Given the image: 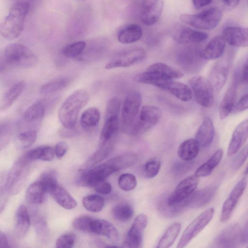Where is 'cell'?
I'll use <instances>...</instances> for the list:
<instances>
[{
  "mask_svg": "<svg viewBox=\"0 0 248 248\" xmlns=\"http://www.w3.org/2000/svg\"><path fill=\"white\" fill-rule=\"evenodd\" d=\"M71 82L68 77H62L54 79L43 85L40 93L42 95H49L61 91L69 85Z\"/></svg>",
  "mask_w": 248,
  "mask_h": 248,
  "instance_id": "38",
  "label": "cell"
},
{
  "mask_svg": "<svg viewBox=\"0 0 248 248\" xmlns=\"http://www.w3.org/2000/svg\"><path fill=\"white\" fill-rule=\"evenodd\" d=\"M244 174L245 175L248 174V166L247 167V168H246V170H245V171L244 172Z\"/></svg>",
  "mask_w": 248,
  "mask_h": 248,
  "instance_id": "63",
  "label": "cell"
},
{
  "mask_svg": "<svg viewBox=\"0 0 248 248\" xmlns=\"http://www.w3.org/2000/svg\"><path fill=\"white\" fill-rule=\"evenodd\" d=\"M118 183L121 189L129 191L133 190L136 187L137 181L134 175L126 173H123L119 176Z\"/></svg>",
  "mask_w": 248,
  "mask_h": 248,
  "instance_id": "46",
  "label": "cell"
},
{
  "mask_svg": "<svg viewBox=\"0 0 248 248\" xmlns=\"http://www.w3.org/2000/svg\"><path fill=\"white\" fill-rule=\"evenodd\" d=\"M248 157V145L245 146L235 156L232 163V167L234 170H237L244 164Z\"/></svg>",
  "mask_w": 248,
  "mask_h": 248,
  "instance_id": "52",
  "label": "cell"
},
{
  "mask_svg": "<svg viewBox=\"0 0 248 248\" xmlns=\"http://www.w3.org/2000/svg\"><path fill=\"white\" fill-rule=\"evenodd\" d=\"M30 162L22 156L13 164L5 182V187L7 192L15 194L22 188L30 172Z\"/></svg>",
  "mask_w": 248,
  "mask_h": 248,
  "instance_id": "6",
  "label": "cell"
},
{
  "mask_svg": "<svg viewBox=\"0 0 248 248\" xmlns=\"http://www.w3.org/2000/svg\"><path fill=\"white\" fill-rule=\"evenodd\" d=\"M25 87L24 81H19L4 93L0 105L1 110H5L10 108L20 96Z\"/></svg>",
  "mask_w": 248,
  "mask_h": 248,
  "instance_id": "33",
  "label": "cell"
},
{
  "mask_svg": "<svg viewBox=\"0 0 248 248\" xmlns=\"http://www.w3.org/2000/svg\"><path fill=\"white\" fill-rule=\"evenodd\" d=\"M46 193L44 186L38 180L28 187L26 193V198L31 204H40L44 201Z\"/></svg>",
  "mask_w": 248,
  "mask_h": 248,
  "instance_id": "35",
  "label": "cell"
},
{
  "mask_svg": "<svg viewBox=\"0 0 248 248\" xmlns=\"http://www.w3.org/2000/svg\"><path fill=\"white\" fill-rule=\"evenodd\" d=\"M11 246L9 243L7 235L2 232H0V248H8Z\"/></svg>",
  "mask_w": 248,
  "mask_h": 248,
  "instance_id": "59",
  "label": "cell"
},
{
  "mask_svg": "<svg viewBox=\"0 0 248 248\" xmlns=\"http://www.w3.org/2000/svg\"><path fill=\"white\" fill-rule=\"evenodd\" d=\"M213 0H192V3L196 9H200L210 4Z\"/></svg>",
  "mask_w": 248,
  "mask_h": 248,
  "instance_id": "60",
  "label": "cell"
},
{
  "mask_svg": "<svg viewBox=\"0 0 248 248\" xmlns=\"http://www.w3.org/2000/svg\"><path fill=\"white\" fill-rule=\"evenodd\" d=\"M200 145L195 139H189L183 141L179 146L177 154L184 161H190L198 155Z\"/></svg>",
  "mask_w": 248,
  "mask_h": 248,
  "instance_id": "31",
  "label": "cell"
},
{
  "mask_svg": "<svg viewBox=\"0 0 248 248\" xmlns=\"http://www.w3.org/2000/svg\"><path fill=\"white\" fill-rule=\"evenodd\" d=\"M183 74L179 70L162 62H157L151 65L143 73L135 76L134 80L138 82L155 86L162 80L179 78Z\"/></svg>",
  "mask_w": 248,
  "mask_h": 248,
  "instance_id": "3",
  "label": "cell"
},
{
  "mask_svg": "<svg viewBox=\"0 0 248 248\" xmlns=\"http://www.w3.org/2000/svg\"><path fill=\"white\" fill-rule=\"evenodd\" d=\"M37 133L35 130H29L17 135L14 140L16 147L19 149H25L31 146L36 140Z\"/></svg>",
  "mask_w": 248,
  "mask_h": 248,
  "instance_id": "42",
  "label": "cell"
},
{
  "mask_svg": "<svg viewBox=\"0 0 248 248\" xmlns=\"http://www.w3.org/2000/svg\"><path fill=\"white\" fill-rule=\"evenodd\" d=\"M188 82L197 103L204 108H211L214 97L213 89L209 80L198 76L192 77Z\"/></svg>",
  "mask_w": 248,
  "mask_h": 248,
  "instance_id": "9",
  "label": "cell"
},
{
  "mask_svg": "<svg viewBox=\"0 0 248 248\" xmlns=\"http://www.w3.org/2000/svg\"><path fill=\"white\" fill-rule=\"evenodd\" d=\"M161 160L158 157L150 158L143 166V173L147 178L155 177L159 172L161 168Z\"/></svg>",
  "mask_w": 248,
  "mask_h": 248,
  "instance_id": "45",
  "label": "cell"
},
{
  "mask_svg": "<svg viewBox=\"0 0 248 248\" xmlns=\"http://www.w3.org/2000/svg\"><path fill=\"white\" fill-rule=\"evenodd\" d=\"M93 187L96 192L102 195L109 194L112 190L111 185L105 180L98 183Z\"/></svg>",
  "mask_w": 248,
  "mask_h": 248,
  "instance_id": "55",
  "label": "cell"
},
{
  "mask_svg": "<svg viewBox=\"0 0 248 248\" xmlns=\"http://www.w3.org/2000/svg\"><path fill=\"white\" fill-rule=\"evenodd\" d=\"M223 37L231 46L237 47L248 46V28L228 27L223 30Z\"/></svg>",
  "mask_w": 248,
  "mask_h": 248,
  "instance_id": "20",
  "label": "cell"
},
{
  "mask_svg": "<svg viewBox=\"0 0 248 248\" xmlns=\"http://www.w3.org/2000/svg\"><path fill=\"white\" fill-rule=\"evenodd\" d=\"M132 206L127 202H121L115 205L112 209V215L117 221L125 222L131 219L134 215Z\"/></svg>",
  "mask_w": 248,
  "mask_h": 248,
  "instance_id": "39",
  "label": "cell"
},
{
  "mask_svg": "<svg viewBox=\"0 0 248 248\" xmlns=\"http://www.w3.org/2000/svg\"><path fill=\"white\" fill-rule=\"evenodd\" d=\"M173 37L180 43H199L205 40L208 34L187 27L181 26L175 30Z\"/></svg>",
  "mask_w": 248,
  "mask_h": 248,
  "instance_id": "22",
  "label": "cell"
},
{
  "mask_svg": "<svg viewBox=\"0 0 248 248\" xmlns=\"http://www.w3.org/2000/svg\"><path fill=\"white\" fill-rule=\"evenodd\" d=\"M54 149L55 155L57 158L60 159L66 153L68 150V146L65 142L61 141L56 144Z\"/></svg>",
  "mask_w": 248,
  "mask_h": 248,
  "instance_id": "56",
  "label": "cell"
},
{
  "mask_svg": "<svg viewBox=\"0 0 248 248\" xmlns=\"http://www.w3.org/2000/svg\"><path fill=\"white\" fill-rule=\"evenodd\" d=\"M216 190V187L209 186L195 191L185 201L186 208H198L204 206L213 199Z\"/></svg>",
  "mask_w": 248,
  "mask_h": 248,
  "instance_id": "25",
  "label": "cell"
},
{
  "mask_svg": "<svg viewBox=\"0 0 248 248\" xmlns=\"http://www.w3.org/2000/svg\"><path fill=\"white\" fill-rule=\"evenodd\" d=\"M146 53L143 49L136 47L125 50L115 55L106 64L105 68L110 69L118 67H128L142 61Z\"/></svg>",
  "mask_w": 248,
  "mask_h": 248,
  "instance_id": "12",
  "label": "cell"
},
{
  "mask_svg": "<svg viewBox=\"0 0 248 248\" xmlns=\"http://www.w3.org/2000/svg\"><path fill=\"white\" fill-rule=\"evenodd\" d=\"M119 124L118 116H110L105 118L100 139V144L111 141V139L118 130Z\"/></svg>",
  "mask_w": 248,
  "mask_h": 248,
  "instance_id": "36",
  "label": "cell"
},
{
  "mask_svg": "<svg viewBox=\"0 0 248 248\" xmlns=\"http://www.w3.org/2000/svg\"><path fill=\"white\" fill-rule=\"evenodd\" d=\"M223 155V151L222 149L217 150L209 160L198 168L194 174L198 177L209 175L218 165Z\"/></svg>",
  "mask_w": 248,
  "mask_h": 248,
  "instance_id": "34",
  "label": "cell"
},
{
  "mask_svg": "<svg viewBox=\"0 0 248 248\" xmlns=\"http://www.w3.org/2000/svg\"><path fill=\"white\" fill-rule=\"evenodd\" d=\"M161 116V110L159 108L152 105L143 106L133 134L142 133L153 128L159 122Z\"/></svg>",
  "mask_w": 248,
  "mask_h": 248,
  "instance_id": "14",
  "label": "cell"
},
{
  "mask_svg": "<svg viewBox=\"0 0 248 248\" xmlns=\"http://www.w3.org/2000/svg\"><path fill=\"white\" fill-rule=\"evenodd\" d=\"M46 146H41L27 152L23 156L26 160L32 161L41 160L44 161Z\"/></svg>",
  "mask_w": 248,
  "mask_h": 248,
  "instance_id": "50",
  "label": "cell"
},
{
  "mask_svg": "<svg viewBox=\"0 0 248 248\" xmlns=\"http://www.w3.org/2000/svg\"><path fill=\"white\" fill-rule=\"evenodd\" d=\"M121 108L119 99L116 97L110 99L107 104L105 118L110 116H118Z\"/></svg>",
  "mask_w": 248,
  "mask_h": 248,
  "instance_id": "51",
  "label": "cell"
},
{
  "mask_svg": "<svg viewBox=\"0 0 248 248\" xmlns=\"http://www.w3.org/2000/svg\"><path fill=\"white\" fill-rule=\"evenodd\" d=\"M181 228V225L179 222H174L171 224L162 236L156 248H168L170 247L179 235Z\"/></svg>",
  "mask_w": 248,
  "mask_h": 248,
  "instance_id": "37",
  "label": "cell"
},
{
  "mask_svg": "<svg viewBox=\"0 0 248 248\" xmlns=\"http://www.w3.org/2000/svg\"><path fill=\"white\" fill-rule=\"evenodd\" d=\"M56 202L64 209L70 210L77 206V202L62 186L57 184L49 192Z\"/></svg>",
  "mask_w": 248,
  "mask_h": 248,
  "instance_id": "30",
  "label": "cell"
},
{
  "mask_svg": "<svg viewBox=\"0 0 248 248\" xmlns=\"http://www.w3.org/2000/svg\"><path fill=\"white\" fill-rule=\"evenodd\" d=\"M91 233L105 236L113 244H117L119 240V234L116 228L112 223L104 219H93Z\"/></svg>",
  "mask_w": 248,
  "mask_h": 248,
  "instance_id": "23",
  "label": "cell"
},
{
  "mask_svg": "<svg viewBox=\"0 0 248 248\" xmlns=\"http://www.w3.org/2000/svg\"><path fill=\"white\" fill-rule=\"evenodd\" d=\"M224 7L228 10L235 8L238 4L239 0H220Z\"/></svg>",
  "mask_w": 248,
  "mask_h": 248,
  "instance_id": "58",
  "label": "cell"
},
{
  "mask_svg": "<svg viewBox=\"0 0 248 248\" xmlns=\"http://www.w3.org/2000/svg\"><path fill=\"white\" fill-rule=\"evenodd\" d=\"M241 242L243 244L248 242V221L244 229L242 230Z\"/></svg>",
  "mask_w": 248,
  "mask_h": 248,
  "instance_id": "61",
  "label": "cell"
},
{
  "mask_svg": "<svg viewBox=\"0 0 248 248\" xmlns=\"http://www.w3.org/2000/svg\"><path fill=\"white\" fill-rule=\"evenodd\" d=\"M76 236L72 233H67L58 237L56 242V247L59 248H72L76 241Z\"/></svg>",
  "mask_w": 248,
  "mask_h": 248,
  "instance_id": "49",
  "label": "cell"
},
{
  "mask_svg": "<svg viewBox=\"0 0 248 248\" xmlns=\"http://www.w3.org/2000/svg\"><path fill=\"white\" fill-rule=\"evenodd\" d=\"M248 139V118L240 123L234 130L227 150L230 156L235 154Z\"/></svg>",
  "mask_w": 248,
  "mask_h": 248,
  "instance_id": "21",
  "label": "cell"
},
{
  "mask_svg": "<svg viewBox=\"0 0 248 248\" xmlns=\"http://www.w3.org/2000/svg\"><path fill=\"white\" fill-rule=\"evenodd\" d=\"M225 42L224 37L222 36H217L213 38L201 50V58L207 61L221 57L224 52Z\"/></svg>",
  "mask_w": 248,
  "mask_h": 248,
  "instance_id": "24",
  "label": "cell"
},
{
  "mask_svg": "<svg viewBox=\"0 0 248 248\" xmlns=\"http://www.w3.org/2000/svg\"><path fill=\"white\" fill-rule=\"evenodd\" d=\"M229 67V59L227 57H223L217 61L211 69L208 80L215 91H220L225 84Z\"/></svg>",
  "mask_w": 248,
  "mask_h": 248,
  "instance_id": "16",
  "label": "cell"
},
{
  "mask_svg": "<svg viewBox=\"0 0 248 248\" xmlns=\"http://www.w3.org/2000/svg\"><path fill=\"white\" fill-rule=\"evenodd\" d=\"M155 86L184 102L190 101L193 97L192 91L187 85L173 79L160 81Z\"/></svg>",
  "mask_w": 248,
  "mask_h": 248,
  "instance_id": "19",
  "label": "cell"
},
{
  "mask_svg": "<svg viewBox=\"0 0 248 248\" xmlns=\"http://www.w3.org/2000/svg\"><path fill=\"white\" fill-rule=\"evenodd\" d=\"M244 65L248 67V57L247 59L246 62H245Z\"/></svg>",
  "mask_w": 248,
  "mask_h": 248,
  "instance_id": "62",
  "label": "cell"
},
{
  "mask_svg": "<svg viewBox=\"0 0 248 248\" xmlns=\"http://www.w3.org/2000/svg\"><path fill=\"white\" fill-rule=\"evenodd\" d=\"M237 80L234 78L233 82L226 91L219 107V114L220 119H225L232 112L236 97Z\"/></svg>",
  "mask_w": 248,
  "mask_h": 248,
  "instance_id": "27",
  "label": "cell"
},
{
  "mask_svg": "<svg viewBox=\"0 0 248 248\" xmlns=\"http://www.w3.org/2000/svg\"><path fill=\"white\" fill-rule=\"evenodd\" d=\"M30 226V217L27 208L24 205L17 208L16 216L15 232L18 237L24 236Z\"/></svg>",
  "mask_w": 248,
  "mask_h": 248,
  "instance_id": "32",
  "label": "cell"
},
{
  "mask_svg": "<svg viewBox=\"0 0 248 248\" xmlns=\"http://www.w3.org/2000/svg\"><path fill=\"white\" fill-rule=\"evenodd\" d=\"M46 105L39 101L31 105L24 112L23 117L27 122L31 123L41 119L45 112Z\"/></svg>",
  "mask_w": 248,
  "mask_h": 248,
  "instance_id": "41",
  "label": "cell"
},
{
  "mask_svg": "<svg viewBox=\"0 0 248 248\" xmlns=\"http://www.w3.org/2000/svg\"><path fill=\"white\" fill-rule=\"evenodd\" d=\"M164 7V0H141L140 18L147 26L155 24L160 17Z\"/></svg>",
  "mask_w": 248,
  "mask_h": 248,
  "instance_id": "17",
  "label": "cell"
},
{
  "mask_svg": "<svg viewBox=\"0 0 248 248\" xmlns=\"http://www.w3.org/2000/svg\"><path fill=\"white\" fill-rule=\"evenodd\" d=\"M142 35L141 27L136 24H129L121 29L117 33L118 41L124 44H128L139 40Z\"/></svg>",
  "mask_w": 248,
  "mask_h": 248,
  "instance_id": "29",
  "label": "cell"
},
{
  "mask_svg": "<svg viewBox=\"0 0 248 248\" xmlns=\"http://www.w3.org/2000/svg\"><path fill=\"white\" fill-rule=\"evenodd\" d=\"M100 118L99 110L95 107L86 109L82 114L80 123L85 129H90L97 125Z\"/></svg>",
  "mask_w": 248,
  "mask_h": 248,
  "instance_id": "40",
  "label": "cell"
},
{
  "mask_svg": "<svg viewBox=\"0 0 248 248\" xmlns=\"http://www.w3.org/2000/svg\"><path fill=\"white\" fill-rule=\"evenodd\" d=\"M84 170L78 179L77 183L80 186L87 187H94L117 171L109 159Z\"/></svg>",
  "mask_w": 248,
  "mask_h": 248,
  "instance_id": "7",
  "label": "cell"
},
{
  "mask_svg": "<svg viewBox=\"0 0 248 248\" xmlns=\"http://www.w3.org/2000/svg\"><path fill=\"white\" fill-rule=\"evenodd\" d=\"M214 136L215 129L213 122L210 117L206 116L196 132L195 139L201 147L205 148L211 144Z\"/></svg>",
  "mask_w": 248,
  "mask_h": 248,
  "instance_id": "26",
  "label": "cell"
},
{
  "mask_svg": "<svg viewBox=\"0 0 248 248\" xmlns=\"http://www.w3.org/2000/svg\"><path fill=\"white\" fill-rule=\"evenodd\" d=\"M12 128L9 124H4L0 127V147L6 144L10 139Z\"/></svg>",
  "mask_w": 248,
  "mask_h": 248,
  "instance_id": "53",
  "label": "cell"
},
{
  "mask_svg": "<svg viewBox=\"0 0 248 248\" xmlns=\"http://www.w3.org/2000/svg\"><path fill=\"white\" fill-rule=\"evenodd\" d=\"M112 141L100 144L99 148L80 167V170H86L91 168L107 158L113 150Z\"/></svg>",
  "mask_w": 248,
  "mask_h": 248,
  "instance_id": "28",
  "label": "cell"
},
{
  "mask_svg": "<svg viewBox=\"0 0 248 248\" xmlns=\"http://www.w3.org/2000/svg\"><path fill=\"white\" fill-rule=\"evenodd\" d=\"M198 178L194 174L183 179L167 198L165 203L171 206L180 204L186 201L195 192L199 183Z\"/></svg>",
  "mask_w": 248,
  "mask_h": 248,
  "instance_id": "11",
  "label": "cell"
},
{
  "mask_svg": "<svg viewBox=\"0 0 248 248\" xmlns=\"http://www.w3.org/2000/svg\"><path fill=\"white\" fill-rule=\"evenodd\" d=\"M29 9L30 4L26 1H18L12 6L0 25V31L3 37L12 40L20 35Z\"/></svg>",
  "mask_w": 248,
  "mask_h": 248,
  "instance_id": "1",
  "label": "cell"
},
{
  "mask_svg": "<svg viewBox=\"0 0 248 248\" xmlns=\"http://www.w3.org/2000/svg\"><path fill=\"white\" fill-rule=\"evenodd\" d=\"M223 13L219 8L213 7L195 14H183L180 15V20L190 26L203 30L215 28L222 17Z\"/></svg>",
  "mask_w": 248,
  "mask_h": 248,
  "instance_id": "4",
  "label": "cell"
},
{
  "mask_svg": "<svg viewBox=\"0 0 248 248\" xmlns=\"http://www.w3.org/2000/svg\"><path fill=\"white\" fill-rule=\"evenodd\" d=\"M39 181L45 188L46 192L49 193L58 184L56 173L53 170L43 172L40 176Z\"/></svg>",
  "mask_w": 248,
  "mask_h": 248,
  "instance_id": "47",
  "label": "cell"
},
{
  "mask_svg": "<svg viewBox=\"0 0 248 248\" xmlns=\"http://www.w3.org/2000/svg\"><path fill=\"white\" fill-rule=\"evenodd\" d=\"M236 111H242L248 108V93L243 96L234 105Z\"/></svg>",
  "mask_w": 248,
  "mask_h": 248,
  "instance_id": "57",
  "label": "cell"
},
{
  "mask_svg": "<svg viewBox=\"0 0 248 248\" xmlns=\"http://www.w3.org/2000/svg\"><path fill=\"white\" fill-rule=\"evenodd\" d=\"M82 204L88 211L98 212L104 208L105 201L102 196L97 194H92L83 198Z\"/></svg>",
  "mask_w": 248,
  "mask_h": 248,
  "instance_id": "43",
  "label": "cell"
},
{
  "mask_svg": "<svg viewBox=\"0 0 248 248\" xmlns=\"http://www.w3.org/2000/svg\"><path fill=\"white\" fill-rule=\"evenodd\" d=\"M214 211L213 208H210L195 218L184 231L177 248H182L187 246L210 222Z\"/></svg>",
  "mask_w": 248,
  "mask_h": 248,
  "instance_id": "10",
  "label": "cell"
},
{
  "mask_svg": "<svg viewBox=\"0 0 248 248\" xmlns=\"http://www.w3.org/2000/svg\"><path fill=\"white\" fill-rule=\"evenodd\" d=\"M90 96L85 90L79 89L71 93L64 101L58 113L59 120L64 128L74 129L80 109L87 104Z\"/></svg>",
  "mask_w": 248,
  "mask_h": 248,
  "instance_id": "2",
  "label": "cell"
},
{
  "mask_svg": "<svg viewBox=\"0 0 248 248\" xmlns=\"http://www.w3.org/2000/svg\"><path fill=\"white\" fill-rule=\"evenodd\" d=\"M176 162L173 166L172 170L175 174L181 175L187 171L191 167V162L184 161Z\"/></svg>",
  "mask_w": 248,
  "mask_h": 248,
  "instance_id": "54",
  "label": "cell"
},
{
  "mask_svg": "<svg viewBox=\"0 0 248 248\" xmlns=\"http://www.w3.org/2000/svg\"><path fill=\"white\" fill-rule=\"evenodd\" d=\"M148 222L144 214L138 215L135 218L122 243L123 248H138L141 247L143 235Z\"/></svg>",
  "mask_w": 248,
  "mask_h": 248,
  "instance_id": "13",
  "label": "cell"
},
{
  "mask_svg": "<svg viewBox=\"0 0 248 248\" xmlns=\"http://www.w3.org/2000/svg\"><path fill=\"white\" fill-rule=\"evenodd\" d=\"M86 46V43L84 41L75 42L65 46L62 50V53L68 58L80 57L83 53Z\"/></svg>",
  "mask_w": 248,
  "mask_h": 248,
  "instance_id": "44",
  "label": "cell"
},
{
  "mask_svg": "<svg viewBox=\"0 0 248 248\" xmlns=\"http://www.w3.org/2000/svg\"><path fill=\"white\" fill-rule=\"evenodd\" d=\"M94 218L82 215L76 217L73 221V227L78 230L91 233V227Z\"/></svg>",
  "mask_w": 248,
  "mask_h": 248,
  "instance_id": "48",
  "label": "cell"
},
{
  "mask_svg": "<svg viewBox=\"0 0 248 248\" xmlns=\"http://www.w3.org/2000/svg\"><path fill=\"white\" fill-rule=\"evenodd\" d=\"M247 180L243 178L232 188L223 203L220 216V221H227L231 217L238 201L244 192Z\"/></svg>",
  "mask_w": 248,
  "mask_h": 248,
  "instance_id": "15",
  "label": "cell"
},
{
  "mask_svg": "<svg viewBox=\"0 0 248 248\" xmlns=\"http://www.w3.org/2000/svg\"><path fill=\"white\" fill-rule=\"evenodd\" d=\"M141 103V96L139 92L132 91L127 94L122 112V123L125 131L130 130L133 133Z\"/></svg>",
  "mask_w": 248,
  "mask_h": 248,
  "instance_id": "8",
  "label": "cell"
},
{
  "mask_svg": "<svg viewBox=\"0 0 248 248\" xmlns=\"http://www.w3.org/2000/svg\"><path fill=\"white\" fill-rule=\"evenodd\" d=\"M242 230L236 223L232 224L223 230L215 238L214 244L217 248L236 247L241 242Z\"/></svg>",
  "mask_w": 248,
  "mask_h": 248,
  "instance_id": "18",
  "label": "cell"
},
{
  "mask_svg": "<svg viewBox=\"0 0 248 248\" xmlns=\"http://www.w3.org/2000/svg\"><path fill=\"white\" fill-rule=\"evenodd\" d=\"M6 61L9 64L22 68H30L37 62L35 54L24 44L16 43L8 45L4 51Z\"/></svg>",
  "mask_w": 248,
  "mask_h": 248,
  "instance_id": "5",
  "label": "cell"
}]
</instances>
